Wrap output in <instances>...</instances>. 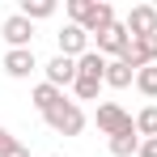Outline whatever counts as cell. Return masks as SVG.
<instances>
[{
  "label": "cell",
  "mask_w": 157,
  "mask_h": 157,
  "mask_svg": "<svg viewBox=\"0 0 157 157\" xmlns=\"http://www.w3.org/2000/svg\"><path fill=\"white\" fill-rule=\"evenodd\" d=\"M0 30H4V43H9V51H21V47H30V38H34V21H26L21 13H9Z\"/></svg>",
  "instance_id": "cell-5"
},
{
  "label": "cell",
  "mask_w": 157,
  "mask_h": 157,
  "mask_svg": "<svg viewBox=\"0 0 157 157\" xmlns=\"http://www.w3.org/2000/svg\"><path fill=\"white\" fill-rule=\"evenodd\" d=\"M43 72H47V85H55V89H59V85H72V81H77V59L55 55V59H47Z\"/></svg>",
  "instance_id": "cell-8"
},
{
  "label": "cell",
  "mask_w": 157,
  "mask_h": 157,
  "mask_svg": "<svg viewBox=\"0 0 157 157\" xmlns=\"http://www.w3.org/2000/svg\"><path fill=\"white\" fill-rule=\"evenodd\" d=\"M51 157H64V153H51Z\"/></svg>",
  "instance_id": "cell-22"
},
{
  "label": "cell",
  "mask_w": 157,
  "mask_h": 157,
  "mask_svg": "<svg viewBox=\"0 0 157 157\" xmlns=\"http://www.w3.org/2000/svg\"><path fill=\"white\" fill-rule=\"evenodd\" d=\"M128 34L132 38H149V34H157V4H132L128 13Z\"/></svg>",
  "instance_id": "cell-4"
},
{
  "label": "cell",
  "mask_w": 157,
  "mask_h": 157,
  "mask_svg": "<svg viewBox=\"0 0 157 157\" xmlns=\"http://www.w3.org/2000/svg\"><path fill=\"white\" fill-rule=\"evenodd\" d=\"M110 26H115V9H110V4L102 0V4H94V13L85 17V26H81V30H85L89 38H98V34H106Z\"/></svg>",
  "instance_id": "cell-9"
},
{
  "label": "cell",
  "mask_w": 157,
  "mask_h": 157,
  "mask_svg": "<svg viewBox=\"0 0 157 157\" xmlns=\"http://www.w3.org/2000/svg\"><path fill=\"white\" fill-rule=\"evenodd\" d=\"M106 149H110L115 157H132V153H140V132L128 128V132H119V136H110V140H106Z\"/></svg>",
  "instance_id": "cell-12"
},
{
  "label": "cell",
  "mask_w": 157,
  "mask_h": 157,
  "mask_svg": "<svg viewBox=\"0 0 157 157\" xmlns=\"http://www.w3.org/2000/svg\"><path fill=\"white\" fill-rule=\"evenodd\" d=\"M136 89H140L144 98H157V64H149V68L136 72Z\"/></svg>",
  "instance_id": "cell-16"
},
{
  "label": "cell",
  "mask_w": 157,
  "mask_h": 157,
  "mask_svg": "<svg viewBox=\"0 0 157 157\" xmlns=\"http://www.w3.org/2000/svg\"><path fill=\"white\" fill-rule=\"evenodd\" d=\"M98 89H102V81H89V77H77V81H72L77 102H94V98H98Z\"/></svg>",
  "instance_id": "cell-17"
},
{
  "label": "cell",
  "mask_w": 157,
  "mask_h": 157,
  "mask_svg": "<svg viewBox=\"0 0 157 157\" xmlns=\"http://www.w3.org/2000/svg\"><path fill=\"white\" fill-rule=\"evenodd\" d=\"M55 38H59V55H68V59H81V55L89 51V34H85L81 26H72V21L59 30Z\"/></svg>",
  "instance_id": "cell-6"
},
{
  "label": "cell",
  "mask_w": 157,
  "mask_h": 157,
  "mask_svg": "<svg viewBox=\"0 0 157 157\" xmlns=\"http://www.w3.org/2000/svg\"><path fill=\"white\" fill-rule=\"evenodd\" d=\"M136 132H140L144 140H153V136H157V106H144V110L136 115Z\"/></svg>",
  "instance_id": "cell-15"
},
{
  "label": "cell",
  "mask_w": 157,
  "mask_h": 157,
  "mask_svg": "<svg viewBox=\"0 0 157 157\" xmlns=\"http://www.w3.org/2000/svg\"><path fill=\"white\" fill-rule=\"evenodd\" d=\"M94 4H98V0H68V17H72V26H85V17L94 13Z\"/></svg>",
  "instance_id": "cell-18"
},
{
  "label": "cell",
  "mask_w": 157,
  "mask_h": 157,
  "mask_svg": "<svg viewBox=\"0 0 157 157\" xmlns=\"http://www.w3.org/2000/svg\"><path fill=\"white\" fill-rule=\"evenodd\" d=\"M13 144H17V140H13V136H9V128H0V157L9 153V149H13Z\"/></svg>",
  "instance_id": "cell-20"
},
{
  "label": "cell",
  "mask_w": 157,
  "mask_h": 157,
  "mask_svg": "<svg viewBox=\"0 0 157 157\" xmlns=\"http://www.w3.org/2000/svg\"><path fill=\"white\" fill-rule=\"evenodd\" d=\"M17 13L26 21H47V17H55V0H21Z\"/></svg>",
  "instance_id": "cell-14"
},
{
  "label": "cell",
  "mask_w": 157,
  "mask_h": 157,
  "mask_svg": "<svg viewBox=\"0 0 157 157\" xmlns=\"http://www.w3.org/2000/svg\"><path fill=\"white\" fill-rule=\"evenodd\" d=\"M30 102H34V110H38V115H47V110H55V106L64 102V94H59L55 85H47V81H43V85H34Z\"/></svg>",
  "instance_id": "cell-11"
},
{
  "label": "cell",
  "mask_w": 157,
  "mask_h": 157,
  "mask_svg": "<svg viewBox=\"0 0 157 157\" xmlns=\"http://www.w3.org/2000/svg\"><path fill=\"white\" fill-rule=\"evenodd\" d=\"M34 68H38V59H34V47H21V51H4V72H9L13 81H26Z\"/></svg>",
  "instance_id": "cell-7"
},
{
  "label": "cell",
  "mask_w": 157,
  "mask_h": 157,
  "mask_svg": "<svg viewBox=\"0 0 157 157\" xmlns=\"http://www.w3.org/2000/svg\"><path fill=\"white\" fill-rule=\"evenodd\" d=\"M102 85H110V89H128V85H136V72H132L123 59H110V64H106Z\"/></svg>",
  "instance_id": "cell-13"
},
{
  "label": "cell",
  "mask_w": 157,
  "mask_h": 157,
  "mask_svg": "<svg viewBox=\"0 0 157 157\" xmlns=\"http://www.w3.org/2000/svg\"><path fill=\"white\" fill-rule=\"evenodd\" d=\"M43 119H47V128L59 132V136H81V132H85V110H81L77 102H68V98L55 106V110H47Z\"/></svg>",
  "instance_id": "cell-1"
},
{
  "label": "cell",
  "mask_w": 157,
  "mask_h": 157,
  "mask_svg": "<svg viewBox=\"0 0 157 157\" xmlns=\"http://www.w3.org/2000/svg\"><path fill=\"white\" fill-rule=\"evenodd\" d=\"M128 47H132V34H128V26H123V21H115L106 34H98V51H102L106 59H123V55H128Z\"/></svg>",
  "instance_id": "cell-3"
},
{
  "label": "cell",
  "mask_w": 157,
  "mask_h": 157,
  "mask_svg": "<svg viewBox=\"0 0 157 157\" xmlns=\"http://www.w3.org/2000/svg\"><path fill=\"white\" fill-rule=\"evenodd\" d=\"M106 64H110V59H106L102 51H85L77 59V77H89V81H102L106 77Z\"/></svg>",
  "instance_id": "cell-10"
},
{
  "label": "cell",
  "mask_w": 157,
  "mask_h": 157,
  "mask_svg": "<svg viewBox=\"0 0 157 157\" xmlns=\"http://www.w3.org/2000/svg\"><path fill=\"white\" fill-rule=\"evenodd\" d=\"M94 123H98V132H102L106 140H110V136H119V132H128V128H136V119H132V115H128L119 102H102Z\"/></svg>",
  "instance_id": "cell-2"
},
{
  "label": "cell",
  "mask_w": 157,
  "mask_h": 157,
  "mask_svg": "<svg viewBox=\"0 0 157 157\" xmlns=\"http://www.w3.org/2000/svg\"><path fill=\"white\" fill-rule=\"evenodd\" d=\"M136 157H157V136H153V140H140V153H136Z\"/></svg>",
  "instance_id": "cell-19"
},
{
  "label": "cell",
  "mask_w": 157,
  "mask_h": 157,
  "mask_svg": "<svg viewBox=\"0 0 157 157\" xmlns=\"http://www.w3.org/2000/svg\"><path fill=\"white\" fill-rule=\"evenodd\" d=\"M4 157H30V149H26V144H21V140H17V144H13V149H9V153H4Z\"/></svg>",
  "instance_id": "cell-21"
}]
</instances>
